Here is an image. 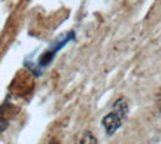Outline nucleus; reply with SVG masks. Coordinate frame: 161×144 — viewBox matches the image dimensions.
<instances>
[{
	"label": "nucleus",
	"mask_w": 161,
	"mask_h": 144,
	"mask_svg": "<svg viewBox=\"0 0 161 144\" xmlns=\"http://www.w3.org/2000/svg\"><path fill=\"white\" fill-rule=\"evenodd\" d=\"M157 105H158V109L161 110V89H160V92L157 94Z\"/></svg>",
	"instance_id": "nucleus-4"
},
{
	"label": "nucleus",
	"mask_w": 161,
	"mask_h": 144,
	"mask_svg": "<svg viewBox=\"0 0 161 144\" xmlns=\"http://www.w3.org/2000/svg\"><path fill=\"white\" fill-rule=\"evenodd\" d=\"M127 113H128V104H127L125 98H119L116 100V103L114 104V109L110 113L103 117L102 121V125L106 129V134L108 135H114V134L118 131L122 125V122L125 119Z\"/></svg>",
	"instance_id": "nucleus-1"
},
{
	"label": "nucleus",
	"mask_w": 161,
	"mask_h": 144,
	"mask_svg": "<svg viewBox=\"0 0 161 144\" xmlns=\"http://www.w3.org/2000/svg\"><path fill=\"white\" fill-rule=\"evenodd\" d=\"M82 143H97V140H96L94 135H91L90 132H86V137L82 140Z\"/></svg>",
	"instance_id": "nucleus-3"
},
{
	"label": "nucleus",
	"mask_w": 161,
	"mask_h": 144,
	"mask_svg": "<svg viewBox=\"0 0 161 144\" xmlns=\"http://www.w3.org/2000/svg\"><path fill=\"white\" fill-rule=\"evenodd\" d=\"M73 39H75V33H73V31L66 33L63 37H60V40L55 42V43L52 45L51 49H49L48 52H45V54L40 57V59H39V67L40 69H42V67H46V65L52 61V58H54V55H55V52H58L64 45H66V43H69V42L73 40Z\"/></svg>",
	"instance_id": "nucleus-2"
}]
</instances>
